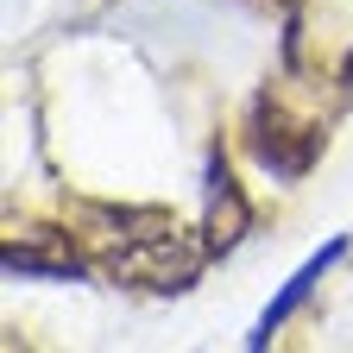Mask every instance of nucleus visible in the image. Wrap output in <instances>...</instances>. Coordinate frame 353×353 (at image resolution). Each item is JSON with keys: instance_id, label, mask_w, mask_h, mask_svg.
Returning a JSON list of instances; mask_svg holds the SVG:
<instances>
[{"instance_id": "f257e3e1", "label": "nucleus", "mask_w": 353, "mask_h": 353, "mask_svg": "<svg viewBox=\"0 0 353 353\" xmlns=\"http://www.w3.org/2000/svg\"><path fill=\"white\" fill-rule=\"evenodd\" d=\"M82 246L95 272L132 290H190L208 265V234H190L170 208H139V202H88Z\"/></svg>"}, {"instance_id": "f03ea898", "label": "nucleus", "mask_w": 353, "mask_h": 353, "mask_svg": "<svg viewBox=\"0 0 353 353\" xmlns=\"http://www.w3.org/2000/svg\"><path fill=\"white\" fill-rule=\"evenodd\" d=\"M0 265L13 278H88V246L70 240L63 228H44V221H13L7 240H0Z\"/></svg>"}, {"instance_id": "7ed1b4c3", "label": "nucleus", "mask_w": 353, "mask_h": 353, "mask_svg": "<svg viewBox=\"0 0 353 353\" xmlns=\"http://www.w3.org/2000/svg\"><path fill=\"white\" fill-rule=\"evenodd\" d=\"M246 139H252L259 164H265V170H278L284 183H290V176H303L309 164L322 158V126H309V120H290L278 101H259V108H252V126H246Z\"/></svg>"}, {"instance_id": "20e7f679", "label": "nucleus", "mask_w": 353, "mask_h": 353, "mask_svg": "<svg viewBox=\"0 0 353 353\" xmlns=\"http://www.w3.org/2000/svg\"><path fill=\"white\" fill-rule=\"evenodd\" d=\"M240 234H246V202H240V190H234L228 164L208 158V252L234 246Z\"/></svg>"}, {"instance_id": "39448f33", "label": "nucleus", "mask_w": 353, "mask_h": 353, "mask_svg": "<svg viewBox=\"0 0 353 353\" xmlns=\"http://www.w3.org/2000/svg\"><path fill=\"white\" fill-rule=\"evenodd\" d=\"M334 259H341V240H328V246H322V252H316V259H309V265H303V272H296V278H290V284L278 290V303H272V309H265V316H259V328H252V347H265V341H272V334L284 328V316H290V309H296V303H303L309 290H316V278L328 272V265H334Z\"/></svg>"}, {"instance_id": "423d86ee", "label": "nucleus", "mask_w": 353, "mask_h": 353, "mask_svg": "<svg viewBox=\"0 0 353 353\" xmlns=\"http://www.w3.org/2000/svg\"><path fill=\"white\" fill-rule=\"evenodd\" d=\"M341 76H347V82H353V51H347V63H341Z\"/></svg>"}]
</instances>
